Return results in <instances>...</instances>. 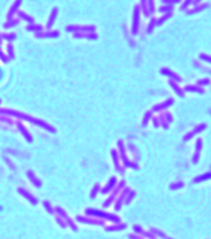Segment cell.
Segmentation results:
<instances>
[{
  "instance_id": "1",
  "label": "cell",
  "mask_w": 211,
  "mask_h": 239,
  "mask_svg": "<svg viewBox=\"0 0 211 239\" xmlns=\"http://www.w3.org/2000/svg\"><path fill=\"white\" fill-rule=\"evenodd\" d=\"M0 115H4V116H9V118H16V119H20L23 122H28V123L34 124V126H37L40 128L45 130L48 132H56V128L53 126H51L50 123H47L45 120L43 119H39V118H35V116H31L28 114H24V112H20V111H16V110H8V108H0Z\"/></svg>"
},
{
  "instance_id": "2",
  "label": "cell",
  "mask_w": 211,
  "mask_h": 239,
  "mask_svg": "<svg viewBox=\"0 0 211 239\" xmlns=\"http://www.w3.org/2000/svg\"><path fill=\"white\" fill-rule=\"evenodd\" d=\"M85 215L87 216H92V218H98L100 220H108V222H112V223H120V218L118 215L111 214V212L101 211V210L87 208L85 210Z\"/></svg>"
},
{
  "instance_id": "3",
  "label": "cell",
  "mask_w": 211,
  "mask_h": 239,
  "mask_svg": "<svg viewBox=\"0 0 211 239\" xmlns=\"http://www.w3.org/2000/svg\"><path fill=\"white\" fill-rule=\"evenodd\" d=\"M118 154H119V158H120V160L123 162V166H124L126 168H134V170H138L139 168L138 164L134 163V162H131L130 159H128L123 140H118Z\"/></svg>"
},
{
  "instance_id": "4",
  "label": "cell",
  "mask_w": 211,
  "mask_h": 239,
  "mask_svg": "<svg viewBox=\"0 0 211 239\" xmlns=\"http://www.w3.org/2000/svg\"><path fill=\"white\" fill-rule=\"evenodd\" d=\"M124 187H126V182H124V180H120V182H118V184L115 186V188L111 191V192H110V196L103 202V206H104V207H110V206H111V204L114 203L115 200H116L118 195L122 192V190H123Z\"/></svg>"
},
{
  "instance_id": "5",
  "label": "cell",
  "mask_w": 211,
  "mask_h": 239,
  "mask_svg": "<svg viewBox=\"0 0 211 239\" xmlns=\"http://www.w3.org/2000/svg\"><path fill=\"white\" fill-rule=\"evenodd\" d=\"M55 212H56V215H59V216H60L61 219H63L64 222L67 223V226H68V227L71 228L72 231H75V232H76V231L79 230V228H77V226L75 224V222L71 219V218L68 216V214H67V212L64 211V210L61 208V207H59V206H58V207H55Z\"/></svg>"
},
{
  "instance_id": "6",
  "label": "cell",
  "mask_w": 211,
  "mask_h": 239,
  "mask_svg": "<svg viewBox=\"0 0 211 239\" xmlns=\"http://www.w3.org/2000/svg\"><path fill=\"white\" fill-rule=\"evenodd\" d=\"M76 220L79 223L83 224H91V226H104V222L98 218H92V216H84V215H77Z\"/></svg>"
},
{
  "instance_id": "7",
  "label": "cell",
  "mask_w": 211,
  "mask_h": 239,
  "mask_svg": "<svg viewBox=\"0 0 211 239\" xmlns=\"http://www.w3.org/2000/svg\"><path fill=\"white\" fill-rule=\"evenodd\" d=\"M130 192V188H127V187H124L122 190V192L118 195V199L115 200V211H120L122 210V206L124 204V200H126V196H127V194Z\"/></svg>"
},
{
  "instance_id": "8",
  "label": "cell",
  "mask_w": 211,
  "mask_h": 239,
  "mask_svg": "<svg viewBox=\"0 0 211 239\" xmlns=\"http://www.w3.org/2000/svg\"><path fill=\"white\" fill-rule=\"evenodd\" d=\"M18 192L20 194V195L23 196V198L26 199V200H28L31 204H34V206H36V204H37V199L35 198V196L32 195V194L29 192V191H27L26 188H23V187H19V188H18Z\"/></svg>"
},
{
  "instance_id": "9",
  "label": "cell",
  "mask_w": 211,
  "mask_h": 239,
  "mask_svg": "<svg viewBox=\"0 0 211 239\" xmlns=\"http://www.w3.org/2000/svg\"><path fill=\"white\" fill-rule=\"evenodd\" d=\"M16 127H18V130L21 132V135H23V138L27 140L28 143H32V140H34V138H32V135L29 134V131L27 130V127L24 126L21 122H16Z\"/></svg>"
},
{
  "instance_id": "10",
  "label": "cell",
  "mask_w": 211,
  "mask_h": 239,
  "mask_svg": "<svg viewBox=\"0 0 211 239\" xmlns=\"http://www.w3.org/2000/svg\"><path fill=\"white\" fill-rule=\"evenodd\" d=\"M116 184H118V179H116L115 176H111V178L108 179V182H107V184L100 190V192L103 194V195H106V194H110V192H111V191L115 188V186H116Z\"/></svg>"
},
{
  "instance_id": "11",
  "label": "cell",
  "mask_w": 211,
  "mask_h": 239,
  "mask_svg": "<svg viewBox=\"0 0 211 239\" xmlns=\"http://www.w3.org/2000/svg\"><path fill=\"white\" fill-rule=\"evenodd\" d=\"M111 158H112V162H114V167L120 172V174H124V167L120 166V158H119V154H118L116 150H111Z\"/></svg>"
},
{
  "instance_id": "12",
  "label": "cell",
  "mask_w": 211,
  "mask_h": 239,
  "mask_svg": "<svg viewBox=\"0 0 211 239\" xmlns=\"http://www.w3.org/2000/svg\"><path fill=\"white\" fill-rule=\"evenodd\" d=\"M204 130H206V124H203V123H202V124H199V126H196V127H195V128L192 130L191 132H188V134H187V135H184L183 140H184V142H187V140H191L192 138L195 136V135L200 134V132H202V131H204Z\"/></svg>"
},
{
  "instance_id": "13",
  "label": "cell",
  "mask_w": 211,
  "mask_h": 239,
  "mask_svg": "<svg viewBox=\"0 0 211 239\" xmlns=\"http://www.w3.org/2000/svg\"><path fill=\"white\" fill-rule=\"evenodd\" d=\"M27 178H28V180L32 183V186H35L36 188H40V187H42V180H40L39 178L36 176V174H35L34 171L28 170V171H27Z\"/></svg>"
},
{
  "instance_id": "14",
  "label": "cell",
  "mask_w": 211,
  "mask_h": 239,
  "mask_svg": "<svg viewBox=\"0 0 211 239\" xmlns=\"http://www.w3.org/2000/svg\"><path fill=\"white\" fill-rule=\"evenodd\" d=\"M127 228V224L126 223H114V224L111 226H106V228L104 230L107 231V232H115V231H123Z\"/></svg>"
},
{
  "instance_id": "15",
  "label": "cell",
  "mask_w": 211,
  "mask_h": 239,
  "mask_svg": "<svg viewBox=\"0 0 211 239\" xmlns=\"http://www.w3.org/2000/svg\"><path fill=\"white\" fill-rule=\"evenodd\" d=\"M172 103H174V99H172V98H170V99H167V102H163V103H159V104L154 106L151 111H152V112H159V111L168 108L171 104H172Z\"/></svg>"
},
{
  "instance_id": "16",
  "label": "cell",
  "mask_w": 211,
  "mask_h": 239,
  "mask_svg": "<svg viewBox=\"0 0 211 239\" xmlns=\"http://www.w3.org/2000/svg\"><path fill=\"white\" fill-rule=\"evenodd\" d=\"M202 144H203L202 139H198V140H196V144H195L194 156H192V163H194V164H196L198 160H199V156H200L199 154H200V148H202Z\"/></svg>"
},
{
  "instance_id": "17",
  "label": "cell",
  "mask_w": 211,
  "mask_h": 239,
  "mask_svg": "<svg viewBox=\"0 0 211 239\" xmlns=\"http://www.w3.org/2000/svg\"><path fill=\"white\" fill-rule=\"evenodd\" d=\"M160 72H162L163 75H167L170 79H172V80L178 82V83H179V82H182L180 76H178V75H175V74H174V72H171V71L168 70V68H162V71H160Z\"/></svg>"
},
{
  "instance_id": "18",
  "label": "cell",
  "mask_w": 211,
  "mask_h": 239,
  "mask_svg": "<svg viewBox=\"0 0 211 239\" xmlns=\"http://www.w3.org/2000/svg\"><path fill=\"white\" fill-rule=\"evenodd\" d=\"M208 179H211V171L204 172V174H202L200 176H196L194 180H192V182H194V183H199V182H204V180H208Z\"/></svg>"
},
{
  "instance_id": "19",
  "label": "cell",
  "mask_w": 211,
  "mask_h": 239,
  "mask_svg": "<svg viewBox=\"0 0 211 239\" xmlns=\"http://www.w3.org/2000/svg\"><path fill=\"white\" fill-rule=\"evenodd\" d=\"M43 207H44L45 211H47L50 215H55V214H56V212H55V207H53L48 200H44V202H43Z\"/></svg>"
},
{
  "instance_id": "20",
  "label": "cell",
  "mask_w": 211,
  "mask_h": 239,
  "mask_svg": "<svg viewBox=\"0 0 211 239\" xmlns=\"http://www.w3.org/2000/svg\"><path fill=\"white\" fill-rule=\"evenodd\" d=\"M184 91H186V92H196V94H203V92H204V90L199 88L198 86H186Z\"/></svg>"
},
{
  "instance_id": "21",
  "label": "cell",
  "mask_w": 211,
  "mask_h": 239,
  "mask_svg": "<svg viewBox=\"0 0 211 239\" xmlns=\"http://www.w3.org/2000/svg\"><path fill=\"white\" fill-rule=\"evenodd\" d=\"M100 190H101V188H100V184H99V183H96V184L92 187L91 192H90V198H91V199H95V198H96V195H98V194L100 192Z\"/></svg>"
},
{
  "instance_id": "22",
  "label": "cell",
  "mask_w": 211,
  "mask_h": 239,
  "mask_svg": "<svg viewBox=\"0 0 211 239\" xmlns=\"http://www.w3.org/2000/svg\"><path fill=\"white\" fill-rule=\"evenodd\" d=\"M170 86L172 87V90L176 92V95H178V96H180V98H183V96H184V91H183V90L179 88V87L176 86V84L174 83V82H170Z\"/></svg>"
},
{
  "instance_id": "23",
  "label": "cell",
  "mask_w": 211,
  "mask_h": 239,
  "mask_svg": "<svg viewBox=\"0 0 211 239\" xmlns=\"http://www.w3.org/2000/svg\"><path fill=\"white\" fill-rule=\"evenodd\" d=\"M55 220H56V223H58V224H59V227H60V228H63V230H66V228L68 227V226H67V223L64 222V220L61 219V218L59 216V215H56V216H55Z\"/></svg>"
},
{
  "instance_id": "24",
  "label": "cell",
  "mask_w": 211,
  "mask_h": 239,
  "mask_svg": "<svg viewBox=\"0 0 211 239\" xmlns=\"http://www.w3.org/2000/svg\"><path fill=\"white\" fill-rule=\"evenodd\" d=\"M135 195H136V192H135V191L130 190V192H128V194H127V196H126L124 204H130V203H131V200H132V199L135 198Z\"/></svg>"
},
{
  "instance_id": "25",
  "label": "cell",
  "mask_w": 211,
  "mask_h": 239,
  "mask_svg": "<svg viewBox=\"0 0 211 239\" xmlns=\"http://www.w3.org/2000/svg\"><path fill=\"white\" fill-rule=\"evenodd\" d=\"M151 118H152V111H148V112L143 116V122H142V124H143V126H147L148 122L151 120Z\"/></svg>"
},
{
  "instance_id": "26",
  "label": "cell",
  "mask_w": 211,
  "mask_h": 239,
  "mask_svg": "<svg viewBox=\"0 0 211 239\" xmlns=\"http://www.w3.org/2000/svg\"><path fill=\"white\" fill-rule=\"evenodd\" d=\"M0 122H3V123H5V124H9V126L13 124L12 119H11L9 116H4V115H0Z\"/></svg>"
},
{
  "instance_id": "27",
  "label": "cell",
  "mask_w": 211,
  "mask_h": 239,
  "mask_svg": "<svg viewBox=\"0 0 211 239\" xmlns=\"http://www.w3.org/2000/svg\"><path fill=\"white\" fill-rule=\"evenodd\" d=\"M183 187V182H175V183H171L170 188L171 190H179V188Z\"/></svg>"
},
{
  "instance_id": "28",
  "label": "cell",
  "mask_w": 211,
  "mask_h": 239,
  "mask_svg": "<svg viewBox=\"0 0 211 239\" xmlns=\"http://www.w3.org/2000/svg\"><path fill=\"white\" fill-rule=\"evenodd\" d=\"M138 9L135 11V17H134V32H136L138 30V22H139V16H138Z\"/></svg>"
},
{
  "instance_id": "29",
  "label": "cell",
  "mask_w": 211,
  "mask_h": 239,
  "mask_svg": "<svg viewBox=\"0 0 211 239\" xmlns=\"http://www.w3.org/2000/svg\"><path fill=\"white\" fill-rule=\"evenodd\" d=\"M132 228H134V232H135V234H139V235H142V234H143V231H144L139 224H135Z\"/></svg>"
},
{
  "instance_id": "30",
  "label": "cell",
  "mask_w": 211,
  "mask_h": 239,
  "mask_svg": "<svg viewBox=\"0 0 211 239\" xmlns=\"http://www.w3.org/2000/svg\"><path fill=\"white\" fill-rule=\"evenodd\" d=\"M200 59L206 60V62H208V63H211V56H207V55H200Z\"/></svg>"
},
{
  "instance_id": "31",
  "label": "cell",
  "mask_w": 211,
  "mask_h": 239,
  "mask_svg": "<svg viewBox=\"0 0 211 239\" xmlns=\"http://www.w3.org/2000/svg\"><path fill=\"white\" fill-rule=\"evenodd\" d=\"M128 239H142V238H140V235H136V234H130Z\"/></svg>"
},
{
  "instance_id": "32",
  "label": "cell",
  "mask_w": 211,
  "mask_h": 239,
  "mask_svg": "<svg viewBox=\"0 0 211 239\" xmlns=\"http://www.w3.org/2000/svg\"><path fill=\"white\" fill-rule=\"evenodd\" d=\"M198 84H200V86H204V84H210V80H208V79H206V80H200V82H198Z\"/></svg>"
},
{
  "instance_id": "33",
  "label": "cell",
  "mask_w": 211,
  "mask_h": 239,
  "mask_svg": "<svg viewBox=\"0 0 211 239\" xmlns=\"http://www.w3.org/2000/svg\"><path fill=\"white\" fill-rule=\"evenodd\" d=\"M152 123L155 127H159V119H152Z\"/></svg>"
},
{
  "instance_id": "34",
  "label": "cell",
  "mask_w": 211,
  "mask_h": 239,
  "mask_svg": "<svg viewBox=\"0 0 211 239\" xmlns=\"http://www.w3.org/2000/svg\"><path fill=\"white\" fill-rule=\"evenodd\" d=\"M55 14H56V11H53V12H52V16H51V19H50V26H51V24H52L53 19H55Z\"/></svg>"
},
{
  "instance_id": "35",
  "label": "cell",
  "mask_w": 211,
  "mask_h": 239,
  "mask_svg": "<svg viewBox=\"0 0 211 239\" xmlns=\"http://www.w3.org/2000/svg\"><path fill=\"white\" fill-rule=\"evenodd\" d=\"M163 239H172V238H170V236H167V235H166V234H164V236H163Z\"/></svg>"
},
{
  "instance_id": "36",
  "label": "cell",
  "mask_w": 211,
  "mask_h": 239,
  "mask_svg": "<svg viewBox=\"0 0 211 239\" xmlns=\"http://www.w3.org/2000/svg\"><path fill=\"white\" fill-rule=\"evenodd\" d=\"M0 106H1V100H0Z\"/></svg>"
}]
</instances>
